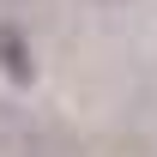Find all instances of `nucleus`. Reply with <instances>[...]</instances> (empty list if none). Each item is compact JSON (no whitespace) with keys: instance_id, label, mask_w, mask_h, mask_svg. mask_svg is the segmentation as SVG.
Returning a JSON list of instances; mask_svg holds the SVG:
<instances>
[{"instance_id":"obj_1","label":"nucleus","mask_w":157,"mask_h":157,"mask_svg":"<svg viewBox=\"0 0 157 157\" xmlns=\"http://www.w3.org/2000/svg\"><path fill=\"white\" fill-rule=\"evenodd\" d=\"M0 67L18 78V85H24L30 73H36V60H30V48H24V36L12 30V24H0Z\"/></svg>"}]
</instances>
